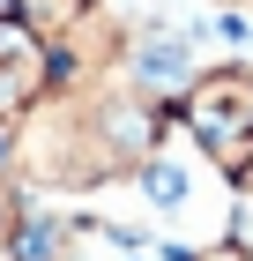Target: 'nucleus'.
<instances>
[{"mask_svg":"<svg viewBox=\"0 0 253 261\" xmlns=\"http://www.w3.org/2000/svg\"><path fill=\"white\" fill-rule=\"evenodd\" d=\"M186 127L201 135L223 172H246L253 164V75L246 67H216V75L194 82V97H186Z\"/></svg>","mask_w":253,"mask_h":261,"instance_id":"obj_1","label":"nucleus"},{"mask_svg":"<svg viewBox=\"0 0 253 261\" xmlns=\"http://www.w3.org/2000/svg\"><path fill=\"white\" fill-rule=\"evenodd\" d=\"M45 90V45L22 15H0V120H15L22 105Z\"/></svg>","mask_w":253,"mask_h":261,"instance_id":"obj_2","label":"nucleus"},{"mask_svg":"<svg viewBox=\"0 0 253 261\" xmlns=\"http://www.w3.org/2000/svg\"><path fill=\"white\" fill-rule=\"evenodd\" d=\"M134 75L149 82V90H179V82L194 75V60H186V45H179L172 30H149L142 53H134Z\"/></svg>","mask_w":253,"mask_h":261,"instance_id":"obj_3","label":"nucleus"},{"mask_svg":"<svg viewBox=\"0 0 253 261\" xmlns=\"http://www.w3.org/2000/svg\"><path fill=\"white\" fill-rule=\"evenodd\" d=\"M15 15L30 22V30H60V22L82 15V0H15Z\"/></svg>","mask_w":253,"mask_h":261,"instance_id":"obj_4","label":"nucleus"},{"mask_svg":"<svg viewBox=\"0 0 253 261\" xmlns=\"http://www.w3.org/2000/svg\"><path fill=\"white\" fill-rule=\"evenodd\" d=\"M8 224H15V201H8V194H0V239H8Z\"/></svg>","mask_w":253,"mask_h":261,"instance_id":"obj_5","label":"nucleus"}]
</instances>
